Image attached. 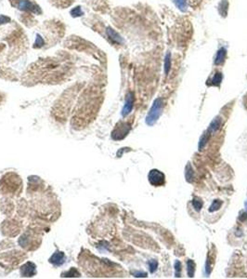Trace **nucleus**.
Wrapping results in <instances>:
<instances>
[{
    "label": "nucleus",
    "mask_w": 247,
    "mask_h": 279,
    "mask_svg": "<svg viewBox=\"0 0 247 279\" xmlns=\"http://www.w3.org/2000/svg\"><path fill=\"white\" fill-rule=\"evenodd\" d=\"M173 1L179 10H181L183 12L187 10V7H188L187 0H173Z\"/></svg>",
    "instance_id": "18"
},
{
    "label": "nucleus",
    "mask_w": 247,
    "mask_h": 279,
    "mask_svg": "<svg viewBox=\"0 0 247 279\" xmlns=\"http://www.w3.org/2000/svg\"><path fill=\"white\" fill-rule=\"evenodd\" d=\"M228 8H229V3L227 0H222L219 5V12L220 13V15L222 17H226L228 14Z\"/></svg>",
    "instance_id": "13"
},
{
    "label": "nucleus",
    "mask_w": 247,
    "mask_h": 279,
    "mask_svg": "<svg viewBox=\"0 0 247 279\" xmlns=\"http://www.w3.org/2000/svg\"><path fill=\"white\" fill-rule=\"evenodd\" d=\"M185 179L187 182H192L194 180V170L190 163H188V165L185 168Z\"/></svg>",
    "instance_id": "10"
},
{
    "label": "nucleus",
    "mask_w": 247,
    "mask_h": 279,
    "mask_svg": "<svg viewBox=\"0 0 247 279\" xmlns=\"http://www.w3.org/2000/svg\"><path fill=\"white\" fill-rule=\"evenodd\" d=\"M222 79H223V76L221 73H216L211 80V86L219 87L222 82Z\"/></svg>",
    "instance_id": "15"
},
{
    "label": "nucleus",
    "mask_w": 247,
    "mask_h": 279,
    "mask_svg": "<svg viewBox=\"0 0 247 279\" xmlns=\"http://www.w3.org/2000/svg\"><path fill=\"white\" fill-rule=\"evenodd\" d=\"M210 137H211V133L208 130H205L202 133V135L201 136V138L199 140V143H198V149H199L200 152L205 147V145L207 144V142L210 140Z\"/></svg>",
    "instance_id": "8"
},
{
    "label": "nucleus",
    "mask_w": 247,
    "mask_h": 279,
    "mask_svg": "<svg viewBox=\"0 0 247 279\" xmlns=\"http://www.w3.org/2000/svg\"><path fill=\"white\" fill-rule=\"evenodd\" d=\"M171 69V54L167 52L165 57V74L168 75Z\"/></svg>",
    "instance_id": "16"
},
{
    "label": "nucleus",
    "mask_w": 247,
    "mask_h": 279,
    "mask_svg": "<svg viewBox=\"0 0 247 279\" xmlns=\"http://www.w3.org/2000/svg\"><path fill=\"white\" fill-rule=\"evenodd\" d=\"M24 276H33L35 274V266L32 262H27L25 265L22 266V271Z\"/></svg>",
    "instance_id": "7"
},
{
    "label": "nucleus",
    "mask_w": 247,
    "mask_h": 279,
    "mask_svg": "<svg viewBox=\"0 0 247 279\" xmlns=\"http://www.w3.org/2000/svg\"><path fill=\"white\" fill-rule=\"evenodd\" d=\"M181 262L179 260H176L174 263V268H175V275L178 278L181 276Z\"/></svg>",
    "instance_id": "20"
},
{
    "label": "nucleus",
    "mask_w": 247,
    "mask_h": 279,
    "mask_svg": "<svg viewBox=\"0 0 247 279\" xmlns=\"http://www.w3.org/2000/svg\"><path fill=\"white\" fill-rule=\"evenodd\" d=\"M10 22V19L7 16H4V15H0V24H3V23H7Z\"/></svg>",
    "instance_id": "24"
},
{
    "label": "nucleus",
    "mask_w": 247,
    "mask_h": 279,
    "mask_svg": "<svg viewBox=\"0 0 247 279\" xmlns=\"http://www.w3.org/2000/svg\"><path fill=\"white\" fill-rule=\"evenodd\" d=\"M221 125H222V120H221V118H220L219 116H216V117H215V118L211 121V123H210V125H209L207 130L210 132L211 134H212V133H215V132H216L217 130H219V129L220 128Z\"/></svg>",
    "instance_id": "6"
},
{
    "label": "nucleus",
    "mask_w": 247,
    "mask_h": 279,
    "mask_svg": "<svg viewBox=\"0 0 247 279\" xmlns=\"http://www.w3.org/2000/svg\"><path fill=\"white\" fill-rule=\"evenodd\" d=\"M222 205H223V202H222L221 200H219V199H215V200L212 202L211 206L209 207L208 211L211 212V213H213V212H215V211H217V210H219V209L222 207Z\"/></svg>",
    "instance_id": "14"
},
{
    "label": "nucleus",
    "mask_w": 247,
    "mask_h": 279,
    "mask_svg": "<svg viewBox=\"0 0 247 279\" xmlns=\"http://www.w3.org/2000/svg\"><path fill=\"white\" fill-rule=\"evenodd\" d=\"M148 180L152 186H163L165 183V175L161 170L153 168L148 174Z\"/></svg>",
    "instance_id": "2"
},
{
    "label": "nucleus",
    "mask_w": 247,
    "mask_h": 279,
    "mask_svg": "<svg viewBox=\"0 0 247 279\" xmlns=\"http://www.w3.org/2000/svg\"><path fill=\"white\" fill-rule=\"evenodd\" d=\"M239 219H240L241 222H244V221H246V219H247V211H246V212H242V213L240 215Z\"/></svg>",
    "instance_id": "27"
},
{
    "label": "nucleus",
    "mask_w": 247,
    "mask_h": 279,
    "mask_svg": "<svg viewBox=\"0 0 247 279\" xmlns=\"http://www.w3.org/2000/svg\"><path fill=\"white\" fill-rule=\"evenodd\" d=\"M205 274L206 275H209L210 273H211V265L209 264V260L206 261V264H205Z\"/></svg>",
    "instance_id": "25"
},
{
    "label": "nucleus",
    "mask_w": 247,
    "mask_h": 279,
    "mask_svg": "<svg viewBox=\"0 0 247 279\" xmlns=\"http://www.w3.org/2000/svg\"><path fill=\"white\" fill-rule=\"evenodd\" d=\"M133 105H134V95H133L132 92H129L127 94V97H126V100H125V106L122 110V115L123 116L127 115L130 112L132 111Z\"/></svg>",
    "instance_id": "5"
},
{
    "label": "nucleus",
    "mask_w": 247,
    "mask_h": 279,
    "mask_svg": "<svg viewBox=\"0 0 247 279\" xmlns=\"http://www.w3.org/2000/svg\"><path fill=\"white\" fill-rule=\"evenodd\" d=\"M227 56V50L224 48H221L217 50L215 58V65H221L224 63L225 59Z\"/></svg>",
    "instance_id": "9"
},
{
    "label": "nucleus",
    "mask_w": 247,
    "mask_h": 279,
    "mask_svg": "<svg viewBox=\"0 0 247 279\" xmlns=\"http://www.w3.org/2000/svg\"><path fill=\"white\" fill-rule=\"evenodd\" d=\"M63 258H64V255L62 254V252H57L50 259V262L55 263V264H61L63 261L62 260Z\"/></svg>",
    "instance_id": "17"
},
{
    "label": "nucleus",
    "mask_w": 247,
    "mask_h": 279,
    "mask_svg": "<svg viewBox=\"0 0 247 279\" xmlns=\"http://www.w3.org/2000/svg\"><path fill=\"white\" fill-rule=\"evenodd\" d=\"M195 267H196V264L195 262L189 259L187 260V273H188V275L190 276L191 278H192L194 276V273H195Z\"/></svg>",
    "instance_id": "12"
},
{
    "label": "nucleus",
    "mask_w": 247,
    "mask_h": 279,
    "mask_svg": "<svg viewBox=\"0 0 247 279\" xmlns=\"http://www.w3.org/2000/svg\"><path fill=\"white\" fill-rule=\"evenodd\" d=\"M192 204L193 206V208L196 211H200L203 206V202L199 198V197H194L192 201Z\"/></svg>",
    "instance_id": "19"
},
{
    "label": "nucleus",
    "mask_w": 247,
    "mask_h": 279,
    "mask_svg": "<svg viewBox=\"0 0 247 279\" xmlns=\"http://www.w3.org/2000/svg\"><path fill=\"white\" fill-rule=\"evenodd\" d=\"M164 109V100L162 98H157L152 104V108L150 109L147 116H146V124L148 126H153L157 120L159 119L160 115L162 114Z\"/></svg>",
    "instance_id": "1"
},
{
    "label": "nucleus",
    "mask_w": 247,
    "mask_h": 279,
    "mask_svg": "<svg viewBox=\"0 0 247 279\" xmlns=\"http://www.w3.org/2000/svg\"><path fill=\"white\" fill-rule=\"evenodd\" d=\"M35 45L36 48H40V47H42L43 45H44V40L42 39V37H41L40 36H37Z\"/></svg>",
    "instance_id": "23"
},
{
    "label": "nucleus",
    "mask_w": 247,
    "mask_h": 279,
    "mask_svg": "<svg viewBox=\"0 0 247 279\" xmlns=\"http://www.w3.org/2000/svg\"><path fill=\"white\" fill-rule=\"evenodd\" d=\"M130 130V125L127 123H123L120 122L117 126L115 127L114 130L112 133V137L113 140H122L124 139Z\"/></svg>",
    "instance_id": "3"
},
{
    "label": "nucleus",
    "mask_w": 247,
    "mask_h": 279,
    "mask_svg": "<svg viewBox=\"0 0 247 279\" xmlns=\"http://www.w3.org/2000/svg\"><path fill=\"white\" fill-rule=\"evenodd\" d=\"M149 270H150V272L152 274V273H154L156 270H157V267H158V262H157V260H150L149 261Z\"/></svg>",
    "instance_id": "21"
},
{
    "label": "nucleus",
    "mask_w": 247,
    "mask_h": 279,
    "mask_svg": "<svg viewBox=\"0 0 247 279\" xmlns=\"http://www.w3.org/2000/svg\"><path fill=\"white\" fill-rule=\"evenodd\" d=\"M107 35L114 42V43H117V44H121L123 43V38L118 35V33H116L113 29L112 28H108L107 29Z\"/></svg>",
    "instance_id": "11"
},
{
    "label": "nucleus",
    "mask_w": 247,
    "mask_h": 279,
    "mask_svg": "<svg viewBox=\"0 0 247 279\" xmlns=\"http://www.w3.org/2000/svg\"><path fill=\"white\" fill-rule=\"evenodd\" d=\"M133 274L136 277H147V273H144V272H136Z\"/></svg>",
    "instance_id": "26"
},
{
    "label": "nucleus",
    "mask_w": 247,
    "mask_h": 279,
    "mask_svg": "<svg viewBox=\"0 0 247 279\" xmlns=\"http://www.w3.org/2000/svg\"><path fill=\"white\" fill-rule=\"evenodd\" d=\"M244 206H245V209H246V210H247V200L245 201V204H244Z\"/></svg>",
    "instance_id": "28"
},
{
    "label": "nucleus",
    "mask_w": 247,
    "mask_h": 279,
    "mask_svg": "<svg viewBox=\"0 0 247 279\" xmlns=\"http://www.w3.org/2000/svg\"><path fill=\"white\" fill-rule=\"evenodd\" d=\"M71 14H72V16H74V17H78V16L82 15L83 12H82L80 7H76V8H75L74 9L71 11Z\"/></svg>",
    "instance_id": "22"
},
{
    "label": "nucleus",
    "mask_w": 247,
    "mask_h": 279,
    "mask_svg": "<svg viewBox=\"0 0 247 279\" xmlns=\"http://www.w3.org/2000/svg\"><path fill=\"white\" fill-rule=\"evenodd\" d=\"M15 5L20 9H22V10H29V11L35 12V13H41L40 8L36 4L31 2L30 0H17Z\"/></svg>",
    "instance_id": "4"
}]
</instances>
